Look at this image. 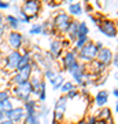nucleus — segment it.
Wrapping results in <instances>:
<instances>
[{"instance_id":"obj_8","label":"nucleus","mask_w":118,"mask_h":124,"mask_svg":"<svg viewBox=\"0 0 118 124\" xmlns=\"http://www.w3.org/2000/svg\"><path fill=\"white\" fill-rule=\"evenodd\" d=\"M21 57L22 54L21 51H10L4 55V68L10 72H17L18 70V65H19V61H21Z\"/></svg>"},{"instance_id":"obj_13","label":"nucleus","mask_w":118,"mask_h":124,"mask_svg":"<svg viewBox=\"0 0 118 124\" xmlns=\"http://www.w3.org/2000/svg\"><path fill=\"white\" fill-rule=\"evenodd\" d=\"M4 23L7 25V29H8V31L21 32V29L23 28L22 22L18 19V17L14 15V14H7V15H4Z\"/></svg>"},{"instance_id":"obj_31","label":"nucleus","mask_w":118,"mask_h":124,"mask_svg":"<svg viewBox=\"0 0 118 124\" xmlns=\"http://www.w3.org/2000/svg\"><path fill=\"white\" fill-rule=\"evenodd\" d=\"M8 98H11L10 90H0V102L6 101V99H8Z\"/></svg>"},{"instance_id":"obj_35","label":"nucleus","mask_w":118,"mask_h":124,"mask_svg":"<svg viewBox=\"0 0 118 124\" xmlns=\"http://www.w3.org/2000/svg\"><path fill=\"white\" fill-rule=\"evenodd\" d=\"M99 117H100V119H104V117H110V110H109V109H102L100 113H99Z\"/></svg>"},{"instance_id":"obj_27","label":"nucleus","mask_w":118,"mask_h":124,"mask_svg":"<svg viewBox=\"0 0 118 124\" xmlns=\"http://www.w3.org/2000/svg\"><path fill=\"white\" fill-rule=\"evenodd\" d=\"M43 33V23H32L29 28V36H39Z\"/></svg>"},{"instance_id":"obj_25","label":"nucleus","mask_w":118,"mask_h":124,"mask_svg":"<svg viewBox=\"0 0 118 124\" xmlns=\"http://www.w3.org/2000/svg\"><path fill=\"white\" fill-rule=\"evenodd\" d=\"M91 40H89V37L88 36H78V39H77V41L74 43V51L77 53V51H80V50L83 48L84 46L87 44V43H89Z\"/></svg>"},{"instance_id":"obj_44","label":"nucleus","mask_w":118,"mask_h":124,"mask_svg":"<svg viewBox=\"0 0 118 124\" xmlns=\"http://www.w3.org/2000/svg\"><path fill=\"white\" fill-rule=\"evenodd\" d=\"M117 83H118V77H117Z\"/></svg>"},{"instance_id":"obj_14","label":"nucleus","mask_w":118,"mask_h":124,"mask_svg":"<svg viewBox=\"0 0 118 124\" xmlns=\"http://www.w3.org/2000/svg\"><path fill=\"white\" fill-rule=\"evenodd\" d=\"M62 50H63V41L59 39H54L49 41V55L54 58V59H56V58H59V55H61Z\"/></svg>"},{"instance_id":"obj_19","label":"nucleus","mask_w":118,"mask_h":124,"mask_svg":"<svg viewBox=\"0 0 118 124\" xmlns=\"http://www.w3.org/2000/svg\"><path fill=\"white\" fill-rule=\"evenodd\" d=\"M65 81H66L65 76L62 75L61 72H58L56 76H55L52 80H49L48 83H51V87H52L54 91H56V90H61V87L63 85V83H65Z\"/></svg>"},{"instance_id":"obj_11","label":"nucleus","mask_w":118,"mask_h":124,"mask_svg":"<svg viewBox=\"0 0 118 124\" xmlns=\"http://www.w3.org/2000/svg\"><path fill=\"white\" fill-rule=\"evenodd\" d=\"M77 63H78V58H77V53L74 50L73 51H66L63 54V57H62V66H63V69L69 70L70 68H73Z\"/></svg>"},{"instance_id":"obj_24","label":"nucleus","mask_w":118,"mask_h":124,"mask_svg":"<svg viewBox=\"0 0 118 124\" xmlns=\"http://www.w3.org/2000/svg\"><path fill=\"white\" fill-rule=\"evenodd\" d=\"M92 75L93 76H97V75H102L103 72L106 70V65H103V63H100V62L97 61H93L92 62Z\"/></svg>"},{"instance_id":"obj_37","label":"nucleus","mask_w":118,"mask_h":124,"mask_svg":"<svg viewBox=\"0 0 118 124\" xmlns=\"http://www.w3.org/2000/svg\"><path fill=\"white\" fill-rule=\"evenodd\" d=\"M0 124H14L11 120H8V119H3L1 121H0Z\"/></svg>"},{"instance_id":"obj_30","label":"nucleus","mask_w":118,"mask_h":124,"mask_svg":"<svg viewBox=\"0 0 118 124\" xmlns=\"http://www.w3.org/2000/svg\"><path fill=\"white\" fill-rule=\"evenodd\" d=\"M58 72L55 70V69H47V70H43V76L47 79V81H49V80H52L55 76H56Z\"/></svg>"},{"instance_id":"obj_42","label":"nucleus","mask_w":118,"mask_h":124,"mask_svg":"<svg viewBox=\"0 0 118 124\" xmlns=\"http://www.w3.org/2000/svg\"><path fill=\"white\" fill-rule=\"evenodd\" d=\"M4 119V115H3V113H1V112H0V121H1V120Z\"/></svg>"},{"instance_id":"obj_4","label":"nucleus","mask_w":118,"mask_h":124,"mask_svg":"<svg viewBox=\"0 0 118 124\" xmlns=\"http://www.w3.org/2000/svg\"><path fill=\"white\" fill-rule=\"evenodd\" d=\"M97 53H99V50L96 48L95 43L89 41L80 51H77V58L80 61H84V62H93L97 57Z\"/></svg>"},{"instance_id":"obj_18","label":"nucleus","mask_w":118,"mask_h":124,"mask_svg":"<svg viewBox=\"0 0 118 124\" xmlns=\"http://www.w3.org/2000/svg\"><path fill=\"white\" fill-rule=\"evenodd\" d=\"M65 3L69 6V13L67 14H69L70 17H71V15H73V17H78V15L83 14V4H81L80 1L73 3V1H69V0H67Z\"/></svg>"},{"instance_id":"obj_1","label":"nucleus","mask_w":118,"mask_h":124,"mask_svg":"<svg viewBox=\"0 0 118 124\" xmlns=\"http://www.w3.org/2000/svg\"><path fill=\"white\" fill-rule=\"evenodd\" d=\"M10 93H11V97L14 99H18V101H21L23 103V102L29 101L32 98V95H33V88H32L30 81H25L22 84L11 85Z\"/></svg>"},{"instance_id":"obj_2","label":"nucleus","mask_w":118,"mask_h":124,"mask_svg":"<svg viewBox=\"0 0 118 124\" xmlns=\"http://www.w3.org/2000/svg\"><path fill=\"white\" fill-rule=\"evenodd\" d=\"M71 17H70L67 13L65 11H58L55 14V17L52 18V25L55 32H61V33H67V29H69L70 23H71Z\"/></svg>"},{"instance_id":"obj_9","label":"nucleus","mask_w":118,"mask_h":124,"mask_svg":"<svg viewBox=\"0 0 118 124\" xmlns=\"http://www.w3.org/2000/svg\"><path fill=\"white\" fill-rule=\"evenodd\" d=\"M25 116H26V113H25V110H23V108H22V105H21V106H14L11 110L6 112L4 119L11 120L14 124H22Z\"/></svg>"},{"instance_id":"obj_41","label":"nucleus","mask_w":118,"mask_h":124,"mask_svg":"<svg viewBox=\"0 0 118 124\" xmlns=\"http://www.w3.org/2000/svg\"><path fill=\"white\" fill-rule=\"evenodd\" d=\"M0 21H4V14L0 11Z\"/></svg>"},{"instance_id":"obj_33","label":"nucleus","mask_w":118,"mask_h":124,"mask_svg":"<svg viewBox=\"0 0 118 124\" xmlns=\"http://www.w3.org/2000/svg\"><path fill=\"white\" fill-rule=\"evenodd\" d=\"M11 8V3L10 1H4V0H0V11H4V10H10Z\"/></svg>"},{"instance_id":"obj_5","label":"nucleus","mask_w":118,"mask_h":124,"mask_svg":"<svg viewBox=\"0 0 118 124\" xmlns=\"http://www.w3.org/2000/svg\"><path fill=\"white\" fill-rule=\"evenodd\" d=\"M32 75H33V66H32V63H30V65L25 66L23 69H21V70L14 72L13 76H11V79H10V83H11V85L22 84V83H25V81H29Z\"/></svg>"},{"instance_id":"obj_15","label":"nucleus","mask_w":118,"mask_h":124,"mask_svg":"<svg viewBox=\"0 0 118 124\" xmlns=\"http://www.w3.org/2000/svg\"><path fill=\"white\" fill-rule=\"evenodd\" d=\"M96 61L103 63V65H110L111 61H113V53H111V50L110 48H103L99 50V53H97V57H96Z\"/></svg>"},{"instance_id":"obj_20","label":"nucleus","mask_w":118,"mask_h":124,"mask_svg":"<svg viewBox=\"0 0 118 124\" xmlns=\"http://www.w3.org/2000/svg\"><path fill=\"white\" fill-rule=\"evenodd\" d=\"M107 101H109V93L106 90L99 91L96 94V97H95V103H96L97 106H104Z\"/></svg>"},{"instance_id":"obj_32","label":"nucleus","mask_w":118,"mask_h":124,"mask_svg":"<svg viewBox=\"0 0 118 124\" xmlns=\"http://www.w3.org/2000/svg\"><path fill=\"white\" fill-rule=\"evenodd\" d=\"M78 94H80V93H78V90L74 88V90H71V91H69L67 94H65V95H66V98H67V99L70 101V99H76V98L78 97Z\"/></svg>"},{"instance_id":"obj_26","label":"nucleus","mask_w":118,"mask_h":124,"mask_svg":"<svg viewBox=\"0 0 118 124\" xmlns=\"http://www.w3.org/2000/svg\"><path fill=\"white\" fill-rule=\"evenodd\" d=\"M22 124H41V119L37 116V113L36 115H26Z\"/></svg>"},{"instance_id":"obj_23","label":"nucleus","mask_w":118,"mask_h":124,"mask_svg":"<svg viewBox=\"0 0 118 124\" xmlns=\"http://www.w3.org/2000/svg\"><path fill=\"white\" fill-rule=\"evenodd\" d=\"M49 115V108L45 105V103H39V108H37V116L40 119H47Z\"/></svg>"},{"instance_id":"obj_34","label":"nucleus","mask_w":118,"mask_h":124,"mask_svg":"<svg viewBox=\"0 0 118 124\" xmlns=\"http://www.w3.org/2000/svg\"><path fill=\"white\" fill-rule=\"evenodd\" d=\"M7 31L8 29H7V25L4 23V21H0V39L7 33Z\"/></svg>"},{"instance_id":"obj_36","label":"nucleus","mask_w":118,"mask_h":124,"mask_svg":"<svg viewBox=\"0 0 118 124\" xmlns=\"http://www.w3.org/2000/svg\"><path fill=\"white\" fill-rule=\"evenodd\" d=\"M96 121H97L96 117H91V119L87 121V124H96Z\"/></svg>"},{"instance_id":"obj_21","label":"nucleus","mask_w":118,"mask_h":124,"mask_svg":"<svg viewBox=\"0 0 118 124\" xmlns=\"http://www.w3.org/2000/svg\"><path fill=\"white\" fill-rule=\"evenodd\" d=\"M14 99L13 97L11 98H8V99H6V101H3V102H0V112L4 115L6 112H8V110H11L15 105H14Z\"/></svg>"},{"instance_id":"obj_10","label":"nucleus","mask_w":118,"mask_h":124,"mask_svg":"<svg viewBox=\"0 0 118 124\" xmlns=\"http://www.w3.org/2000/svg\"><path fill=\"white\" fill-rule=\"evenodd\" d=\"M67 72L71 75V77H73V80H74L76 84L83 85L84 75H85V66H84L81 62H78V63H77V65H74L73 68H70Z\"/></svg>"},{"instance_id":"obj_7","label":"nucleus","mask_w":118,"mask_h":124,"mask_svg":"<svg viewBox=\"0 0 118 124\" xmlns=\"http://www.w3.org/2000/svg\"><path fill=\"white\" fill-rule=\"evenodd\" d=\"M21 10L30 19H36L39 17L40 10H41V3L39 0H26V1H23L21 4Z\"/></svg>"},{"instance_id":"obj_29","label":"nucleus","mask_w":118,"mask_h":124,"mask_svg":"<svg viewBox=\"0 0 118 124\" xmlns=\"http://www.w3.org/2000/svg\"><path fill=\"white\" fill-rule=\"evenodd\" d=\"M89 33V28L85 22H80L78 23V36H88Z\"/></svg>"},{"instance_id":"obj_22","label":"nucleus","mask_w":118,"mask_h":124,"mask_svg":"<svg viewBox=\"0 0 118 124\" xmlns=\"http://www.w3.org/2000/svg\"><path fill=\"white\" fill-rule=\"evenodd\" d=\"M47 99V83H45V80H44L41 85H40V90H39V94H37V102L40 103H44Z\"/></svg>"},{"instance_id":"obj_38","label":"nucleus","mask_w":118,"mask_h":124,"mask_svg":"<svg viewBox=\"0 0 118 124\" xmlns=\"http://www.w3.org/2000/svg\"><path fill=\"white\" fill-rule=\"evenodd\" d=\"M113 63L117 66V69H118V54L115 55V57H113Z\"/></svg>"},{"instance_id":"obj_6","label":"nucleus","mask_w":118,"mask_h":124,"mask_svg":"<svg viewBox=\"0 0 118 124\" xmlns=\"http://www.w3.org/2000/svg\"><path fill=\"white\" fill-rule=\"evenodd\" d=\"M6 43L13 51H21L23 47V35L21 32L8 31L6 33Z\"/></svg>"},{"instance_id":"obj_43","label":"nucleus","mask_w":118,"mask_h":124,"mask_svg":"<svg viewBox=\"0 0 118 124\" xmlns=\"http://www.w3.org/2000/svg\"><path fill=\"white\" fill-rule=\"evenodd\" d=\"M115 110L118 112V103H117V105H115Z\"/></svg>"},{"instance_id":"obj_17","label":"nucleus","mask_w":118,"mask_h":124,"mask_svg":"<svg viewBox=\"0 0 118 124\" xmlns=\"http://www.w3.org/2000/svg\"><path fill=\"white\" fill-rule=\"evenodd\" d=\"M78 21H71V23H70L69 29H67V37H69L70 41H73V43H76L77 41V39H78Z\"/></svg>"},{"instance_id":"obj_28","label":"nucleus","mask_w":118,"mask_h":124,"mask_svg":"<svg viewBox=\"0 0 118 124\" xmlns=\"http://www.w3.org/2000/svg\"><path fill=\"white\" fill-rule=\"evenodd\" d=\"M74 88H77V87H76V84L73 83V81H65L63 85L61 87V91L63 94H67L69 91H71V90H74Z\"/></svg>"},{"instance_id":"obj_40","label":"nucleus","mask_w":118,"mask_h":124,"mask_svg":"<svg viewBox=\"0 0 118 124\" xmlns=\"http://www.w3.org/2000/svg\"><path fill=\"white\" fill-rule=\"evenodd\" d=\"M113 94L115 95V97L118 98V88H115V90H113Z\"/></svg>"},{"instance_id":"obj_3","label":"nucleus","mask_w":118,"mask_h":124,"mask_svg":"<svg viewBox=\"0 0 118 124\" xmlns=\"http://www.w3.org/2000/svg\"><path fill=\"white\" fill-rule=\"evenodd\" d=\"M67 98L66 95H62L56 99L55 102V108H54V113H52V124H61L65 119V113L67 109Z\"/></svg>"},{"instance_id":"obj_39","label":"nucleus","mask_w":118,"mask_h":124,"mask_svg":"<svg viewBox=\"0 0 118 124\" xmlns=\"http://www.w3.org/2000/svg\"><path fill=\"white\" fill-rule=\"evenodd\" d=\"M95 46H96L97 50H102V48H103V43H102V41H96V43H95Z\"/></svg>"},{"instance_id":"obj_12","label":"nucleus","mask_w":118,"mask_h":124,"mask_svg":"<svg viewBox=\"0 0 118 124\" xmlns=\"http://www.w3.org/2000/svg\"><path fill=\"white\" fill-rule=\"evenodd\" d=\"M97 28L104 36H109V37H115L117 36V26H115V23L113 21H107V19L102 21L97 25Z\"/></svg>"},{"instance_id":"obj_16","label":"nucleus","mask_w":118,"mask_h":124,"mask_svg":"<svg viewBox=\"0 0 118 124\" xmlns=\"http://www.w3.org/2000/svg\"><path fill=\"white\" fill-rule=\"evenodd\" d=\"M22 108H23L26 115H36L37 113V108H39V102L35 98H30L29 101L22 103Z\"/></svg>"}]
</instances>
